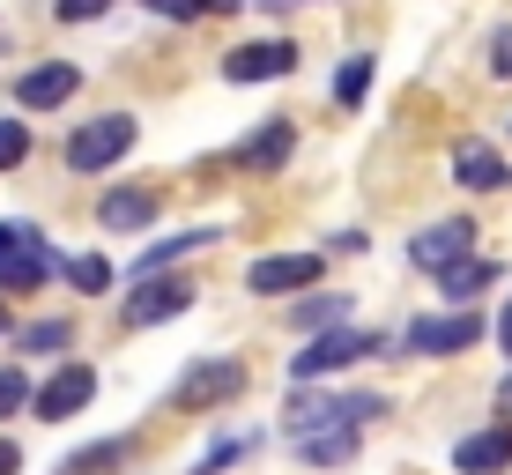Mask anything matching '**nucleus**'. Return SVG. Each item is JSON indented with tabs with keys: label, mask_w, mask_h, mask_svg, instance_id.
<instances>
[{
	"label": "nucleus",
	"mask_w": 512,
	"mask_h": 475,
	"mask_svg": "<svg viewBox=\"0 0 512 475\" xmlns=\"http://www.w3.org/2000/svg\"><path fill=\"white\" fill-rule=\"evenodd\" d=\"M364 357H379V334H364V327H327V334H312V342L290 357V379H297V386H320V379L349 372V364H364Z\"/></svg>",
	"instance_id": "nucleus-1"
},
{
	"label": "nucleus",
	"mask_w": 512,
	"mask_h": 475,
	"mask_svg": "<svg viewBox=\"0 0 512 475\" xmlns=\"http://www.w3.org/2000/svg\"><path fill=\"white\" fill-rule=\"evenodd\" d=\"M0 334H8V305H0Z\"/></svg>",
	"instance_id": "nucleus-33"
},
{
	"label": "nucleus",
	"mask_w": 512,
	"mask_h": 475,
	"mask_svg": "<svg viewBox=\"0 0 512 475\" xmlns=\"http://www.w3.org/2000/svg\"><path fill=\"white\" fill-rule=\"evenodd\" d=\"M290 327L305 334V342H312V334H327V327H349V297H334V290L297 297V305H290Z\"/></svg>",
	"instance_id": "nucleus-17"
},
{
	"label": "nucleus",
	"mask_w": 512,
	"mask_h": 475,
	"mask_svg": "<svg viewBox=\"0 0 512 475\" xmlns=\"http://www.w3.org/2000/svg\"><path fill=\"white\" fill-rule=\"evenodd\" d=\"M498 349L512 357V297H505V312H498Z\"/></svg>",
	"instance_id": "nucleus-29"
},
{
	"label": "nucleus",
	"mask_w": 512,
	"mask_h": 475,
	"mask_svg": "<svg viewBox=\"0 0 512 475\" xmlns=\"http://www.w3.org/2000/svg\"><path fill=\"white\" fill-rule=\"evenodd\" d=\"M453 186H468V193H498V186H512V164L490 142H461L453 149Z\"/></svg>",
	"instance_id": "nucleus-13"
},
{
	"label": "nucleus",
	"mask_w": 512,
	"mask_h": 475,
	"mask_svg": "<svg viewBox=\"0 0 512 475\" xmlns=\"http://www.w3.org/2000/svg\"><path fill=\"white\" fill-rule=\"evenodd\" d=\"M15 342H23L30 357H52V349H67V342H75V327H67V320H30L23 334H15Z\"/></svg>",
	"instance_id": "nucleus-21"
},
{
	"label": "nucleus",
	"mask_w": 512,
	"mask_h": 475,
	"mask_svg": "<svg viewBox=\"0 0 512 475\" xmlns=\"http://www.w3.org/2000/svg\"><path fill=\"white\" fill-rule=\"evenodd\" d=\"M238 453H245V446H238V438H223V446H208V453H201V461H193V475H223V468H231V461H238Z\"/></svg>",
	"instance_id": "nucleus-27"
},
{
	"label": "nucleus",
	"mask_w": 512,
	"mask_h": 475,
	"mask_svg": "<svg viewBox=\"0 0 512 475\" xmlns=\"http://www.w3.org/2000/svg\"><path fill=\"white\" fill-rule=\"evenodd\" d=\"M483 342V320L461 305V312H423V320L401 327V349L409 357H461V349Z\"/></svg>",
	"instance_id": "nucleus-4"
},
{
	"label": "nucleus",
	"mask_w": 512,
	"mask_h": 475,
	"mask_svg": "<svg viewBox=\"0 0 512 475\" xmlns=\"http://www.w3.org/2000/svg\"><path fill=\"white\" fill-rule=\"evenodd\" d=\"M290 149H297V127H290V119H268L253 142H238V171H282Z\"/></svg>",
	"instance_id": "nucleus-15"
},
{
	"label": "nucleus",
	"mask_w": 512,
	"mask_h": 475,
	"mask_svg": "<svg viewBox=\"0 0 512 475\" xmlns=\"http://www.w3.org/2000/svg\"><path fill=\"white\" fill-rule=\"evenodd\" d=\"M127 453H134L127 438H97V446H82L60 475H112V468H127Z\"/></svg>",
	"instance_id": "nucleus-19"
},
{
	"label": "nucleus",
	"mask_w": 512,
	"mask_h": 475,
	"mask_svg": "<svg viewBox=\"0 0 512 475\" xmlns=\"http://www.w3.org/2000/svg\"><path fill=\"white\" fill-rule=\"evenodd\" d=\"M134 112H104V119H82L75 134H67V171H112L119 156L134 149Z\"/></svg>",
	"instance_id": "nucleus-2"
},
{
	"label": "nucleus",
	"mask_w": 512,
	"mask_h": 475,
	"mask_svg": "<svg viewBox=\"0 0 512 475\" xmlns=\"http://www.w3.org/2000/svg\"><path fill=\"white\" fill-rule=\"evenodd\" d=\"M490 283H498V260H461V268L438 275V290H446L453 305H468V297H475V290H490Z\"/></svg>",
	"instance_id": "nucleus-18"
},
{
	"label": "nucleus",
	"mask_w": 512,
	"mask_h": 475,
	"mask_svg": "<svg viewBox=\"0 0 512 475\" xmlns=\"http://www.w3.org/2000/svg\"><path fill=\"white\" fill-rule=\"evenodd\" d=\"M453 468H461V475H505V468H512V416L468 431L461 446H453Z\"/></svg>",
	"instance_id": "nucleus-11"
},
{
	"label": "nucleus",
	"mask_w": 512,
	"mask_h": 475,
	"mask_svg": "<svg viewBox=\"0 0 512 475\" xmlns=\"http://www.w3.org/2000/svg\"><path fill=\"white\" fill-rule=\"evenodd\" d=\"M320 253H268L245 268V290L253 297H290V290H320Z\"/></svg>",
	"instance_id": "nucleus-7"
},
{
	"label": "nucleus",
	"mask_w": 512,
	"mask_h": 475,
	"mask_svg": "<svg viewBox=\"0 0 512 475\" xmlns=\"http://www.w3.org/2000/svg\"><path fill=\"white\" fill-rule=\"evenodd\" d=\"M75 90H82V67L52 60V67H30V75L15 82V104H23V112H60Z\"/></svg>",
	"instance_id": "nucleus-12"
},
{
	"label": "nucleus",
	"mask_w": 512,
	"mask_h": 475,
	"mask_svg": "<svg viewBox=\"0 0 512 475\" xmlns=\"http://www.w3.org/2000/svg\"><path fill=\"white\" fill-rule=\"evenodd\" d=\"M490 75H512V23L490 38Z\"/></svg>",
	"instance_id": "nucleus-28"
},
{
	"label": "nucleus",
	"mask_w": 512,
	"mask_h": 475,
	"mask_svg": "<svg viewBox=\"0 0 512 475\" xmlns=\"http://www.w3.org/2000/svg\"><path fill=\"white\" fill-rule=\"evenodd\" d=\"M60 268V260H52V245L38 238V223H0V290H38L45 275Z\"/></svg>",
	"instance_id": "nucleus-3"
},
{
	"label": "nucleus",
	"mask_w": 512,
	"mask_h": 475,
	"mask_svg": "<svg viewBox=\"0 0 512 475\" xmlns=\"http://www.w3.org/2000/svg\"><path fill=\"white\" fill-rule=\"evenodd\" d=\"M97 223H104L112 238L149 231V223H156V193H149V186H112V193L97 201Z\"/></svg>",
	"instance_id": "nucleus-14"
},
{
	"label": "nucleus",
	"mask_w": 512,
	"mask_h": 475,
	"mask_svg": "<svg viewBox=\"0 0 512 475\" xmlns=\"http://www.w3.org/2000/svg\"><path fill=\"white\" fill-rule=\"evenodd\" d=\"M23 401H30V379L15 372V364H0V416H15Z\"/></svg>",
	"instance_id": "nucleus-24"
},
{
	"label": "nucleus",
	"mask_w": 512,
	"mask_h": 475,
	"mask_svg": "<svg viewBox=\"0 0 512 475\" xmlns=\"http://www.w3.org/2000/svg\"><path fill=\"white\" fill-rule=\"evenodd\" d=\"M52 15L60 23H97V15H112V0H52Z\"/></svg>",
	"instance_id": "nucleus-25"
},
{
	"label": "nucleus",
	"mask_w": 512,
	"mask_h": 475,
	"mask_svg": "<svg viewBox=\"0 0 512 475\" xmlns=\"http://www.w3.org/2000/svg\"><path fill=\"white\" fill-rule=\"evenodd\" d=\"M23 156H30V127L23 119H0V171H15Z\"/></svg>",
	"instance_id": "nucleus-23"
},
{
	"label": "nucleus",
	"mask_w": 512,
	"mask_h": 475,
	"mask_svg": "<svg viewBox=\"0 0 512 475\" xmlns=\"http://www.w3.org/2000/svg\"><path fill=\"white\" fill-rule=\"evenodd\" d=\"M149 15H171V23H193V15H208L216 0H141Z\"/></svg>",
	"instance_id": "nucleus-26"
},
{
	"label": "nucleus",
	"mask_w": 512,
	"mask_h": 475,
	"mask_svg": "<svg viewBox=\"0 0 512 475\" xmlns=\"http://www.w3.org/2000/svg\"><path fill=\"white\" fill-rule=\"evenodd\" d=\"M30 401H38L45 424H67V416H82V409L97 401V372H90V364H60V372H52Z\"/></svg>",
	"instance_id": "nucleus-10"
},
{
	"label": "nucleus",
	"mask_w": 512,
	"mask_h": 475,
	"mask_svg": "<svg viewBox=\"0 0 512 475\" xmlns=\"http://www.w3.org/2000/svg\"><path fill=\"white\" fill-rule=\"evenodd\" d=\"M193 290L186 275H141V290L127 297V327H156V320H179V312H193Z\"/></svg>",
	"instance_id": "nucleus-9"
},
{
	"label": "nucleus",
	"mask_w": 512,
	"mask_h": 475,
	"mask_svg": "<svg viewBox=\"0 0 512 475\" xmlns=\"http://www.w3.org/2000/svg\"><path fill=\"white\" fill-rule=\"evenodd\" d=\"M260 8H297V0H260Z\"/></svg>",
	"instance_id": "nucleus-32"
},
{
	"label": "nucleus",
	"mask_w": 512,
	"mask_h": 475,
	"mask_svg": "<svg viewBox=\"0 0 512 475\" xmlns=\"http://www.w3.org/2000/svg\"><path fill=\"white\" fill-rule=\"evenodd\" d=\"M23 468V453H15V438H0V475H15Z\"/></svg>",
	"instance_id": "nucleus-30"
},
{
	"label": "nucleus",
	"mask_w": 512,
	"mask_h": 475,
	"mask_svg": "<svg viewBox=\"0 0 512 475\" xmlns=\"http://www.w3.org/2000/svg\"><path fill=\"white\" fill-rule=\"evenodd\" d=\"M282 75H297V45L290 38H253V45L223 52V82H282Z\"/></svg>",
	"instance_id": "nucleus-8"
},
{
	"label": "nucleus",
	"mask_w": 512,
	"mask_h": 475,
	"mask_svg": "<svg viewBox=\"0 0 512 475\" xmlns=\"http://www.w3.org/2000/svg\"><path fill=\"white\" fill-rule=\"evenodd\" d=\"M67 283L90 290V297H97V290H112V260H97V253H90V260H67Z\"/></svg>",
	"instance_id": "nucleus-22"
},
{
	"label": "nucleus",
	"mask_w": 512,
	"mask_h": 475,
	"mask_svg": "<svg viewBox=\"0 0 512 475\" xmlns=\"http://www.w3.org/2000/svg\"><path fill=\"white\" fill-rule=\"evenodd\" d=\"M238 386H245V364H238V357H201V364H193V372H186L179 386H171V409H179V416L223 409V401H231Z\"/></svg>",
	"instance_id": "nucleus-5"
},
{
	"label": "nucleus",
	"mask_w": 512,
	"mask_h": 475,
	"mask_svg": "<svg viewBox=\"0 0 512 475\" xmlns=\"http://www.w3.org/2000/svg\"><path fill=\"white\" fill-rule=\"evenodd\" d=\"M297 461H312V468H342V461H357V424L305 431V438H297Z\"/></svg>",
	"instance_id": "nucleus-16"
},
{
	"label": "nucleus",
	"mask_w": 512,
	"mask_h": 475,
	"mask_svg": "<svg viewBox=\"0 0 512 475\" xmlns=\"http://www.w3.org/2000/svg\"><path fill=\"white\" fill-rule=\"evenodd\" d=\"M461 260H475V223L468 216H446L423 238H409V268H423V275H446V268H461Z\"/></svg>",
	"instance_id": "nucleus-6"
},
{
	"label": "nucleus",
	"mask_w": 512,
	"mask_h": 475,
	"mask_svg": "<svg viewBox=\"0 0 512 475\" xmlns=\"http://www.w3.org/2000/svg\"><path fill=\"white\" fill-rule=\"evenodd\" d=\"M498 409L512 416V372H505V386H498Z\"/></svg>",
	"instance_id": "nucleus-31"
},
{
	"label": "nucleus",
	"mask_w": 512,
	"mask_h": 475,
	"mask_svg": "<svg viewBox=\"0 0 512 475\" xmlns=\"http://www.w3.org/2000/svg\"><path fill=\"white\" fill-rule=\"evenodd\" d=\"M364 97H372V52H349L342 75H334V104H349V112H357Z\"/></svg>",
	"instance_id": "nucleus-20"
}]
</instances>
